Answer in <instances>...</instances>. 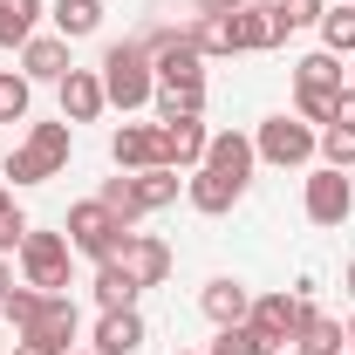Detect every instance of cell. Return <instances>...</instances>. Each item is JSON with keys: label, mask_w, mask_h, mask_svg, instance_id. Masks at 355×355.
Wrapping results in <instances>:
<instances>
[{"label": "cell", "mask_w": 355, "mask_h": 355, "mask_svg": "<svg viewBox=\"0 0 355 355\" xmlns=\"http://www.w3.org/2000/svg\"><path fill=\"white\" fill-rule=\"evenodd\" d=\"M69 150H76V123L62 116V123H35L28 144L0 164V178H14V184H48V178L69 164Z\"/></svg>", "instance_id": "1"}, {"label": "cell", "mask_w": 355, "mask_h": 355, "mask_svg": "<svg viewBox=\"0 0 355 355\" xmlns=\"http://www.w3.org/2000/svg\"><path fill=\"white\" fill-rule=\"evenodd\" d=\"M103 96L116 103V110H144L150 96H157V76H150V48L144 42H116L103 55Z\"/></svg>", "instance_id": "2"}, {"label": "cell", "mask_w": 355, "mask_h": 355, "mask_svg": "<svg viewBox=\"0 0 355 355\" xmlns=\"http://www.w3.org/2000/svg\"><path fill=\"white\" fill-rule=\"evenodd\" d=\"M308 314H314L308 287H301V294H260V301H253V314H246V328H253V342H260V355H287Z\"/></svg>", "instance_id": "3"}, {"label": "cell", "mask_w": 355, "mask_h": 355, "mask_svg": "<svg viewBox=\"0 0 355 355\" xmlns=\"http://www.w3.org/2000/svg\"><path fill=\"white\" fill-rule=\"evenodd\" d=\"M335 96H342V69L335 55H301L294 62V103H301V123H335Z\"/></svg>", "instance_id": "4"}, {"label": "cell", "mask_w": 355, "mask_h": 355, "mask_svg": "<svg viewBox=\"0 0 355 355\" xmlns=\"http://www.w3.org/2000/svg\"><path fill=\"white\" fill-rule=\"evenodd\" d=\"M69 232H21V273H28V287H42V294H62L69 287Z\"/></svg>", "instance_id": "5"}, {"label": "cell", "mask_w": 355, "mask_h": 355, "mask_svg": "<svg viewBox=\"0 0 355 355\" xmlns=\"http://www.w3.org/2000/svg\"><path fill=\"white\" fill-rule=\"evenodd\" d=\"M144 48H150V76H157V89L205 83V55H198V42H191V35L157 28V35H144Z\"/></svg>", "instance_id": "6"}, {"label": "cell", "mask_w": 355, "mask_h": 355, "mask_svg": "<svg viewBox=\"0 0 355 355\" xmlns=\"http://www.w3.org/2000/svg\"><path fill=\"white\" fill-rule=\"evenodd\" d=\"M62 232H69V246H76V253H89V260L103 266L110 253H116V239H123L130 225L116 219L103 198H89V205H69V225H62Z\"/></svg>", "instance_id": "7"}, {"label": "cell", "mask_w": 355, "mask_h": 355, "mask_svg": "<svg viewBox=\"0 0 355 355\" xmlns=\"http://www.w3.org/2000/svg\"><path fill=\"white\" fill-rule=\"evenodd\" d=\"M253 150H260V164H308L314 150H321V130L314 123H301V116H266L260 137H253Z\"/></svg>", "instance_id": "8"}, {"label": "cell", "mask_w": 355, "mask_h": 355, "mask_svg": "<svg viewBox=\"0 0 355 355\" xmlns=\"http://www.w3.org/2000/svg\"><path fill=\"white\" fill-rule=\"evenodd\" d=\"M21 342L42 349V355H69L76 349V301H69V294H42V308L21 328Z\"/></svg>", "instance_id": "9"}, {"label": "cell", "mask_w": 355, "mask_h": 355, "mask_svg": "<svg viewBox=\"0 0 355 355\" xmlns=\"http://www.w3.org/2000/svg\"><path fill=\"white\" fill-rule=\"evenodd\" d=\"M110 260L123 266V273H130L137 287H157V280H164V273H171V246H164V239H157V232H123V239H116V253H110Z\"/></svg>", "instance_id": "10"}, {"label": "cell", "mask_w": 355, "mask_h": 355, "mask_svg": "<svg viewBox=\"0 0 355 355\" xmlns=\"http://www.w3.org/2000/svg\"><path fill=\"white\" fill-rule=\"evenodd\" d=\"M349 212H355V184L335 171V164H321V171L308 178V219L314 225H342Z\"/></svg>", "instance_id": "11"}, {"label": "cell", "mask_w": 355, "mask_h": 355, "mask_svg": "<svg viewBox=\"0 0 355 355\" xmlns=\"http://www.w3.org/2000/svg\"><path fill=\"white\" fill-rule=\"evenodd\" d=\"M110 157H116V171H157L164 164V130L157 123H123L110 137Z\"/></svg>", "instance_id": "12"}, {"label": "cell", "mask_w": 355, "mask_h": 355, "mask_svg": "<svg viewBox=\"0 0 355 355\" xmlns=\"http://www.w3.org/2000/svg\"><path fill=\"white\" fill-rule=\"evenodd\" d=\"M184 198H191V212L219 219V212H232V205L246 198V184H239V178H225V171H212V164H198V171L184 178Z\"/></svg>", "instance_id": "13"}, {"label": "cell", "mask_w": 355, "mask_h": 355, "mask_svg": "<svg viewBox=\"0 0 355 355\" xmlns=\"http://www.w3.org/2000/svg\"><path fill=\"white\" fill-rule=\"evenodd\" d=\"M225 21H232V55H239V48H246V55H266V48L287 42V28L273 21V0H266V7H232Z\"/></svg>", "instance_id": "14"}, {"label": "cell", "mask_w": 355, "mask_h": 355, "mask_svg": "<svg viewBox=\"0 0 355 355\" xmlns=\"http://www.w3.org/2000/svg\"><path fill=\"white\" fill-rule=\"evenodd\" d=\"M157 130H164V164H171V171H198V164H205L212 130H205L198 116H178V123H157Z\"/></svg>", "instance_id": "15"}, {"label": "cell", "mask_w": 355, "mask_h": 355, "mask_svg": "<svg viewBox=\"0 0 355 355\" xmlns=\"http://www.w3.org/2000/svg\"><path fill=\"white\" fill-rule=\"evenodd\" d=\"M198 308H205V321H212V328H246V314H253V294H246L239 280H205Z\"/></svg>", "instance_id": "16"}, {"label": "cell", "mask_w": 355, "mask_h": 355, "mask_svg": "<svg viewBox=\"0 0 355 355\" xmlns=\"http://www.w3.org/2000/svg\"><path fill=\"white\" fill-rule=\"evenodd\" d=\"M69 69H76V62H69V42H62V35H35V42L21 48V76H28V83H62Z\"/></svg>", "instance_id": "17"}, {"label": "cell", "mask_w": 355, "mask_h": 355, "mask_svg": "<svg viewBox=\"0 0 355 355\" xmlns=\"http://www.w3.org/2000/svg\"><path fill=\"white\" fill-rule=\"evenodd\" d=\"M205 164L225 178H239V184H253V164H260V150H253V137H239V130H219L212 144H205Z\"/></svg>", "instance_id": "18"}, {"label": "cell", "mask_w": 355, "mask_h": 355, "mask_svg": "<svg viewBox=\"0 0 355 355\" xmlns=\"http://www.w3.org/2000/svg\"><path fill=\"white\" fill-rule=\"evenodd\" d=\"M103 103H110V96H103V76H89V69H69V76H62V116H69V123H96Z\"/></svg>", "instance_id": "19"}, {"label": "cell", "mask_w": 355, "mask_h": 355, "mask_svg": "<svg viewBox=\"0 0 355 355\" xmlns=\"http://www.w3.org/2000/svg\"><path fill=\"white\" fill-rule=\"evenodd\" d=\"M96 349L103 355H137L144 349V314L137 308H110L103 321H96Z\"/></svg>", "instance_id": "20"}, {"label": "cell", "mask_w": 355, "mask_h": 355, "mask_svg": "<svg viewBox=\"0 0 355 355\" xmlns=\"http://www.w3.org/2000/svg\"><path fill=\"white\" fill-rule=\"evenodd\" d=\"M48 21H55V35H62V42H89V35L103 28V0H55V14H48Z\"/></svg>", "instance_id": "21"}, {"label": "cell", "mask_w": 355, "mask_h": 355, "mask_svg": "<svg viewBox=\"0 0 355 355\" xmlns=\"http://www.w3.org/2000/svg\"><path fill=\"white\" fill-rule=\"evenodd\" d=\"M130 191H137V212H164V205H178V171H171V164L130 171Z\"/></svg>", "instance_id": "22"}, {"label": "cell", "mask_w": 355, "mask_h": 355, "mask_svg": "<svg viewBox=\"0 0 355 355\" xmlns=\"http://www.w3.org/2000/svg\"><path fill=\"white\" fill-rule=\"evenodd\" d=\"M342 342H349V328H342V321L308 314V321H301V335H294V355H342Z\"/></svg>", "instance_id": "23"}, {"label": "cell", "mask_w": 355, "mask_h": 355, "mask_svg": "<svg viewBox=\"0 0 355 355\" xmlns=\"http://www.w3.org/2000/svg\"><path fill=\"white\" fill-rule=\"evenodd\" d=\"M42 21V0H0V48H28Z\"/></svg>", "instance_id": "24"}, {"label": "cell", "mask_w": 355, "mask_h": 355, "mask_svg": "<svg viewBox=\"0 0 355 355\" xmlns=\"http://www.w3.org/2000/svg\"><path fill=\"white\" fill-rule=\"evenodd\" d=\"M137 294H144V287H137V280H130L116 260L96 266V308H103V314H110V308H137Z\"/></svg>", "instance_id": "25"}, {"label": "cell", "mask_w": 355, "mask_h": 355, "mask_svg": "<svg viewBox=\"0 0 355 355\" xmlns=\"http://www.w3.org/2000/svg\"><path fill=\"white\" fill-rule=\"evenodd\" d=\"M198 110H205V83H178V89H157V123L198 116Z\"/></svg>", "instance_id": "26"}, {"label": "cell", "mask_w": 355, "mask_h": 355, "mask_svg": "<svg viewBox=\"0 0 355 355\" xmlns=\"http://www.w3.org/2000/svg\"><path fill=\"white\" fill-rule=\"evenodd\" d=\"M314 28H321V48H328V55H355V7L349 0H342L335 14H321Z\"/></svg>", "instance_id": "27"}, {"label": "cell", "mask_w": 355, "mask_h": 355, "mask_svg": "<svg viewBox=\"0 0 355 355\" xmlns=\"http://www.w3.org/2000/svg\"><path fill=\"white\" fill-rule=\"evenodd\" d=\"M191 42H198V55H232V21H225V14H205V21L191 28Z\"/></svg>", "instance_id": "28"}, {"label": "cell", "mask_w": 355, "mask_h": 355, "mask_svg": "<svg viewBox=\"0 0 355 355\" xmlns=\"http://www.w3.org/2000/svg\"><path fill=\"white\" fill-rule=\"evenodd\" d=\"M21 232H28V212H21L14 191L0 184V253H21Z\"/></svg>", "instance_id": "29"}, {"label": "cell", "mask_w": 355, "mask_h": 355, "mask_svg": "<svg viewBox=\"0 0 355 355\" xmlns=\"http://www.w3.org/2000/svg\"><path fill=\"white\" fill-rule=\"evenodd\" d=\"M321 157H328L335 171L355 164V130H349V123H328V130H321Z\"/></svg>", "instance_id": "30"}, {"label": "cell", "mask_w": 355, "mask_h": 355, "mask_svg": "<svg viewBox=\"0 0 355 355\" xmlns=\"http://www.w3.org/2000/svg\"><path fill=\"white\" fill-rule=\"evenodd\" d=\"M28 116V76H0V123Z\"/></svg>", "instance_id": "31"}, {"label": "cell", "mask_w": 355, "mask_h": 355, "mask_svg": "<svg viewBox=\"0 0 355 355\" xmlns=\"http://www.w3.org/2000/svg\"><path fill=\"white\" fill-rule=\"evenodd\" d=\"M273 21L294 35V28H314L321 21V0H273Z\"/></svg>", "instance_id": "32"}, {"label": "cell", "mask_w": 355, "mask_h": 355, "mask_svg": "<svg viewBox=\"0 0 355 355\" xmlns=\"http://www.w3.org/2000/svg\"><path fill=\"white\" fill-rule=\"evenodd\" d=\"M212 355H260V342H253V328H219Z\"/></svg>", "instance_id": "33"}, {"label": "cell", "mask_w": 355, "mask_h": 355, "mask_svg": "<svg viewBox=\"0 0 355 355\" xmlns=\"http://www.w3.org/2000/svg\"><path fill=\"white\" fill-rule=\"evenodd\" d=\"M335 123H349V130H355V89H342V96H335Z\"/></svg>", "instance_id": "34"}, {"label": "cell", "mask_w": 355, "mask_h": 355, "mask_svg": "<svg viewBox=\"0 0 355 355\" xmlns=\"http://www.w3.org/2000/svg\"><path fill=\"white\" fill-rule=\"evenodd\" d=\"M191 7H198V14H232L239 0H191Z\"/></svg>", "instance_id": "35"}, {"label": "cell", "mask_w": 355, "mask_h": 355, "mask_svg": "<svg viewBox=\"0 0 355 355\" xmlns=\"http://www.w3.org/2000/svg\"><path fill=\"white\" fill-rule=\"evenodd\" d=\"M7 287H14V273H7V260H0V294H7Z\"/></svg>", "instance_id": "36"}, {"label": "cell", "mask_w": 355, "mask_h": 355, "mask_svg": "<svg viewBox=\"0 0 355 355\" xmlns=\"http://www.w3.org/2000/svg\"><path fill=\"white\" fill-rule=\"evenodd\" d=\"M342 287H349V301H355V260H349V280H342Z\"/></svg>", "instance_id": "37"}, {"label": "cell", "mask_w": 355, "mask_h": 355, "mask_svg": "<svg viewBox=\"0 0 355 355\" xmlns=\"http://www.w3.org/2000/svg\"><path fill=\"white\" fill-rule=\"evenodd\" d=\"M14 355H42V349H28V342H21V349H14Z\"/></svg>", "instance_id": "38"}, {"label": "cell", "mask_w": 355, "mask_h": 355, "mask_svg": "<svg viewBox=\"0 0 355 355\" xmlns=\"http://www.w3.org/2000/svg\"><path fill=\"white\" fill-rule=\"evenodd\" d=\"M69 355H103V349H69Z\"/></svg>", "instance_id": "39"}, {"label": "cell", "mask_w": 355, "mask_h": 355, "mask_svg": "<svg viewBox=\"0 0 355 355\" xmlns=\"http://www.w3.org/2000/svg\"><path fill=\"white\" fill-rule=\"evenodd\" d=\"M239 7H266V0H239Z\"/></svg>", "instance_id": "40"}, {"label": "cell", "mask_w": 355, "mask_h": 355, "mask_svg": "<svg viewBox=\"0 0 355 355\" xmlns=\"http://www.w3.org/2000/svg\"><path fill=\"white\" fill-rule=\"evenodd\" d=\"M349 342H355V321H349Z\"/></svg>", "instance_id": "41"}, {"label": "cell", "mask_w": 355, "mask_h": 355, "mask_svg": "<svg viewBox=\"0 0 355 355\" xmlns=\"http://www.w3.org/2000/svg\"><path fill=\"white\" fill-rule=\"evenodd\" d=\"M0 164H7V157H0Z\"/></svg>", "instance_id": "42"}, {"label": "cell", "mask_w": 355, "mask_h": 355, "mask_svg": "<svg viewBox=\"0 0 355 355\" xmlns=\"http://www.w3.org/2000/svg\"><path fill=\"white\" fill-rule=\"evenodd\" d=\"M287 355H294V349H287Z\"/></svg>", "instance_id": "43"}, {"label": "cell", "mask_w": 355, "mask_h": 355, "mask_svg": "<svg viewBox=\"0 0 355 355\" xmlns=\"http://www.w3.org/2000/svg\"><path fill=\"white\" fill-rule=\"evenodd\" d=\"M349 7H355V0H349Z\"/></svg>", "instance_id": "44"}]
</instances>
